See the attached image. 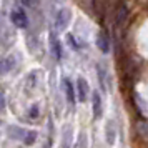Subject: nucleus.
I'll return each instance as SVG.
<instances>
[{
  "label": "nucleus",
  "mask_w": 148,
  "mask_h": 148,
  "mask_svg": "<svg viewBox=\"0 0 148 148\" xmlns=\"http://www.w3.org/2000/svg\"><path fill=\"white\" fill-rule=\"evenodd\" d=\"M30 116H32V118H37V116H38V108H37V107L32 108V113H30Z\"/></svg>",
  "instance_id": "f8f14e48"
},
{
  "label": "nucleus",
  "mask_w": 148,
  "mask_h": 148,
  "mask_svg": "<svg viewBox=\"0 0 148 148\" xmlns=\"http://www.w3.org/2000/svg\"><path fill=\"white\" fill-rule=\"evenodd\" d=\"M63 88H65V93H67V98L70 100V103H73L75 101V88L68 78H63Z\"/></svg>",
  "instance_id": "9d476101"
},
{
  "label": "nucleus",
  "mask_w": 148,
  "mask_h": 148,
  "mask_svg": "<svg viewBox=\"0 0 148 148\" xmlns=\"http://www.w3.org/2000/svg\"><path fill=\"white\" fill-rule=\"evenodd\" d=\"M34 2L35 0H22V3H23L25 7H34Z\"/></svg>",
  "instance_id": "9b49d317"
},
{
  "label": "nucleus",
  "mask_w": 148,
  "mask_h": 148,
  "mask_svg": "<svg viewBox=\"0 0 148 148\" xmlns=\"http://www.w3.org/2000/svg\"><path fill=\"white\" fill-rule=\"evenodd\" d=\"M3 105H5V98H3V93L0 92V108H3Z\"/></svg>",
  "instance_id": "ddd939ff"
},
{
  "label": "nucleus",
  "mask_w": 148,
  "mask_h": 148,
  "mask_svg": "<svg viewBox=\"0 0 148 148\" xmlns=\"http://www.w3.org/2000/svg\"><path fill=\"white\" fill-rule=\"evenodd\" d=\"M72 20V12L70 8H62L57 12V17H55V30L57 32H62L68 27V23Z\"/></svg>",
  "instance_id": "f03ea898"
},
{
  "label": "nucleus",
  "mask_w": 148,
  "mask_h": 148,
  "mask_svg": "<svg viewBox=\"0 0 148 148\" xmlns=\"http://www.w3.org/2000/svg\"><path fill=\"white\" fill-rule=\"evenodd\" d=\"M50 47H52V53H53V57L57 58V60H60V57H62V47H60V42L55 38L53 34L50 35Z\"/></svg>",
  "instance_id": "1a4fd4ad"
},
{
  "label": "nucleus",
  "mask_w": 148,
  "mask_h": 148,
  "mask_svg": "<svg viewBox=\"0 0 148 148\" xmlns=\"http://www.w3.org/2000/svg\"><path fill=\"white\" fill-rule=\"evenodd\" d=\"M88 95H90V88H88L87 80L85 78H78L77 80V93H75V97H78L80 101H85L88 98Z\"/></svg>",
  "instance_id": "20e7f679"
},
{
  "label": "nucleus",
  "mask_w": 148,
  "mask_h": 148,
  "mask_svg": "<svg viewBox=\"0 0 148 148\" xmlns=\"http://www.w3.org/2000/svg\"><path fill=\"white\" fill-rule=\"evenodd\" d=\"M15 67V58L12 55L8 57H0V75H7Z\"/></svg>",
  "instance_id": "423d86ee"
},
{
  "label": "nucleus",
  "mask_w": 148,
  "mask_h": 148,
  "mask_svg": "<svg viewBox=\"0 0 148 148\" xmlns=\"http://www.w3.org/2000/svg\"><path fill=\"white\" fill-rule=\"evenodd\" d=\"M101 113H103V101H101V95L93 93V116L95 118H100Z\"/></svg>",
  "instance_id": "6e6552de"
},
{
  "label": "nucleus",
  "mask_w": 148,
  "mask_h": 148,
  "mask_svg": "<svg viewBox=\"0 0 148 148\" xmlns=\"http://www.w3.org/2000/svg\"><path fill=\"white\" fill-rule=\"evenodd\" d=\"M97 72H98V80H100L101 88H103L105 92H107V90H110L108 83L112 85V80H110V73L107 72L105 65H103V63H98V65H97Z\"/></svg>",
  "instance_id": "7ed1b4c3"
},
{
  "label": "nucleus",
  "mask_w": 148,
  "mask_h": 148,
  "mask_svg": "<svg viewBox=\"0 0 148 148\" xmlns=\"http://www.w3.org/2000/svg\"><path fill=\"white\" fill-rule=\"evenodd\" d=\"M97 45H98V48H100L103 53H108L110 52V38L103 32H100V34L97 35Z\"/></svg>",
  "instance_id": "0eeeda50"
},
{
  "label": "nucleus",
  "mask_w": 148,
  "mask_h": 148,
  "mask_svg": "<svg viewBox=\"0 0 148 148\" xmlns=\"http://www.w3.org/2000/svg\"><path fill=\"white\" fill-rule=\"evenodd\" d=\"M127 20H128V7L125 3H120L115 10V22H116L118 27H123Z\"/></svg>",
  "instance_id": "39448f33"
},
{
  "label": "nucleus",
  "mask_w": 148,
  "mask_h": 148,
  "mask_svg": "<svg viewBox=\"0 0 148 148\" xmlns=\"http://www.w3.org/2000/svg\"><path fill=\"white\" fill-rule=\"evenodd\" d=\"M10 22L14 23L17 28H25L28 23V17L25 14V10L20 7V5H17V7L12 8V12H10Z\"/></svg>",
  "instance_id": "f257e3e1"
},
{
  "label": "nucleus",
  "mask_w": 148,
  "mask_h": 148,
  "mask_svg": "<svg viewBox=\"0 0 148 148\" xmlns=\"http://www.w3.org/2000/svg\"><path fill=\"white\" fill-rule=\"evenodd\" d=\"M60 2H62V0H60Z\"/></svg>",
  "instance_id": "4468645a"
}]
</instances>
